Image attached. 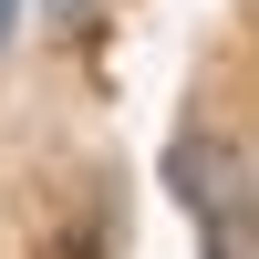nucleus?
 Instances as JSON below:
<instances>
[{
  "label": "nucleus",
  "instance_id": "f03ea898",
  "mask_svg": "<svg viewBox=\"0 0 259 259\" xmlns=\"http://www.w3.org/2000/svg\"><path fill=\"white\" fill-rule=\"evenodd\" d=\"M41 11H62V21H73V11H83V0H41Z\"/></svg>",
  "mask_w": 259,
  "mask_h": 259
},
{
  "label": "nucleus",
  "instance_id": "f257e3e1",
  "mask_svg": "<svg viewBox=\"0 0 259 259\" xmlns=\"http://www.w3.org/2000/svg\"><path fill=\"white\" fill-rule=\"evenodd\" d=\"M11 31H21V0H0V52H11Z\"/></svg>",
  "mask_w": 259,
  "mask_h": 259
}]
</instances>
